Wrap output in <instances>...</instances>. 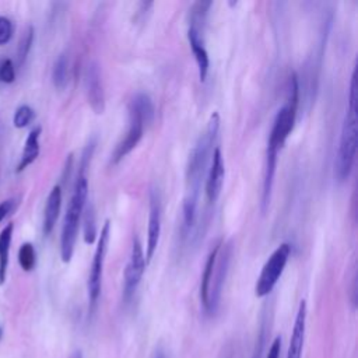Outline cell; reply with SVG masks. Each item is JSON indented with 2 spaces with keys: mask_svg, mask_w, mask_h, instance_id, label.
<instances>
[{
  "mask_svg": "<svg viewBox=\"0 0 358 358\" xmlns=\"http://www.w3.org/2000/svg\"><path fill=\"white\" fill-rule=\"evenodd\" d=\"M220 129V116L214 112L210 116L208 124L204 133L197 138L194 147L192 148L186 166V194L183 200V229L189 232L197 218V207L200 197V187L206 173L207 162L215 143Z\"/></svg>",
  "mask_w": 358,
  "mask_h": 358,
  "instance_id": "obj_1",
  "label": "cell"
},
{
  "mask_svg": "<svg viewBox=\"0 0 358 358\" xmlns=\"http://www.w3.org/2000/svg\"><path fill=\"white\" fill-rule=\"evenodd\" d=\"M298 102H299V84H298L296 74L292 73L289 76V81H288L287 101L275 113L273 127L270 130V136H268V141H267V151H273V152L278 154V151L284 145V143L288 138V136L291 134L294 123H295Z\"/></svg>",
  "mask_w": 358,
  "mask_h": 358,
  "instance_id": "obj_4",
  "label": "cell"
},
{
  "mask_svg": "<svg viewBox=\"0 0 358 358\" xmlns=\"http://www.w3.org/2000/svg\"><path fill=\"white\" fill-rule=\"evenodd\" d=\"M84 241L85 243H92L96 236V225H95V214L92 206L84 207Z\"/></svg>",
  "mask_w": 358,
  "mask_h": 358,
  "instance_id": "obj_23",
  "label": "cell"
},
{
  "mask_svg": "<svg viewBox=\"0 0 358 358\" xmlns=\"http://www.w3.org/2000/svg\"><path fill=\"white\" fill-rule=\"evenodd\" d=\"M221 243H222V242H218L217 245H214L213 250L208 253V257H207V260H206L204 270H203V274H201V282H200V299H201V303H203L204 309H207V305H208V292H210L211 275H213V270H214L215 259H217L218 249H220Z\"/></svg>",
  "mask_w": 358,
  "mask_h": 358,
  "instance_id": "obj_18",
  "label": "cell"
},
{
  "mask_svg": "<svg viewBox=\"0 0 358 358\" xmlns=\"http://www.w3.org/2000/svg\"><path fill=\"white\" fill-rule=\"evenodd\" d=\"M280 351H281V337H275L273 344L270 345V350L266 358H280Z\"/></svg>",
  "mask_w": 358,
  "mask_h": 358,
  "instance_id": "obj_28",
  "label": "cell"
},
{
  "mask_svg": "<svg viewBox=\"0 0 358 358\" xmlns=\"http://www.w3.org/2000/svg\"><path fill=\"white\" fill-rule=\"evenodd\" d=\"M88 158H91V155L84 154V158H83V162L80 166V172L76 178L73 193H71V197H70L66 214H64V220H63L62 235H60V257L64 263H69L73 257L80 220H81L84 207L87 204L88 180H87L85 169H87Z\"/></svg>",
  "mask_w": 358,
  "mask_h": 358,
  "instance_id": "obj_2",
  "label": "cell"
},
{
  "mask_svg": "<svg viewBox=\"0 0 358 358\" xmlns=\"http://www.w3.org/2000/svg\"><path fill=\"white\" fill-rule=\"evenodd\" d=\"M32 42H34V28L29 25L24 31V34L20 39V43L17 46V64L18 66H22L24 62L27 60L28 53H29L31 46H32Z\"/></svg>",
  "mask_w": 358,
  "mask_h": 358,
  "instance_id": "obj_22",
  "label": "cell"
},
{
  "mask_svg": "<svg viewBox=\"0 0 358 358\" xmlns=\"http://www.w3.org/2000/svg\"><path fill=\"white\" fill-rule=\"evenodd\" d=\"M52 81L56 88L63 90L69 81V56L62 53L57 56L53 70H52Z\"/></svg>",
  "mask_w": 358,
  "mask_h": 358,
  "instance_id": "obj_20",
  "label": "cell"
},
{
  "mask_svg": "<svg viewBox=\"0 0 358 358\" xmlns=\"http://www.w3.org/2000/svg\"><path fill=\"white\" fill-rule=\"evenodd\" d=\"M224 175H225V168H224L222 152L220 147H215L211 155V164H210L207 180H206V194H207L208 203L217 201L222 189Z\"/></svg>",
  "mask_w": 358,
  "mask_h": 358,
  "instance_id": "obj_12",
  "label": "cell"
},
{
  "mask_svg": "<svg viewBox=\"0 0 358 358\" xmlns=\"http://www.w3.org/2000/svg\"><path fill=\"white\" fill-rule=\"evenodd\" d=\"M145 256H144V252H143V246H141V242L138 239V236L136 235L133 238V242H131V250H130V257H129V262L126 264V268H124V287H123V295L126 299L131 298L133 294L136 292L141 278H143V274H144V270H145Z\"/></svg>",
  "mask_w": 358,
  "mask_h": 358,
  "instance_id": "obj_8",
  "label": "cell"
},
{
  "mask_svg": "<svg viewBox=\"0 0 358 358\" xmlns=\"http://www.w3.org/2000/svg\"><path fill=\"white\" fill-rule=\"evenodd\" d=\"M305 329H306V302L302 299L295 316L292 334L288 345L287 358H301L305 341Z\"/></svg>",
  "mask_w": 358,
  "mask_h": 358,
  "instance_id": "obj_14",
  "label": "cell"
},
{
  "mask_svg": "<svg viewBox=\"0 0 358 358\" xmlns=\"http://www.w3.org/2000/svg\"><path fill=\"white\" fill-rule=\"evenodd\" d=\"M35 117V110L29 105H20L13 116V123L17 129L27 127Z\"/></svg>",
  "mask_w": 358,
  "mask_h": 358,
  "instance_id": "obj_24",
  "label": "cell"
},
{
  "mask_svg": "<svg viewBox=\"0 0 358 358\" xmlns=\"http://www.w3.org/2000/svg\"><path fill=\"white\" fill-rule=\"evenodd\" d=\"M357 151V77L355 70L351 74L348 105L341 124L338 148L334 162V176L337 182L343 183L348 179L355 161Z\"/></svg>",
  "mask_w": 358,
  "mask_h": 358,
  "instance_id": "obj_3",
  "label": "cell"
},
{
  "mask_svg": "<svg viewBox=\"0 0 358 358\" xmlns=\"http://www.w3.org/2000/svg\"><path fill=\"white\" fill-rule=\"evenodd\" d=\"M18 263L24 271H31L36 264V252L31 242H25L18 250Z\"/></svg>",
  "mask_w": 358,
  "mask_h": 358,
  "instance_id": "obj_21",
  "label": "cell"
},
{
  "mask_svg": "<svg viewBox=\"0 0 358 358\" xmlns=\"http://www.w3.org/2000/svg\"><path fill=\"white\" fill-rule=\"evenodd\" d=\"M14 206H15V200L14 199H7V200L0 203V222L13 211Z\"/></svg>",
  "mask_w": 358,
  "mask_h": 358,
  "instance_id": "obj_27",
  "label": "cell"
},
{
  "mask_svg": "<svg viewBox=\"0 0 358 358\" xmlns=\"http://www.w3.org/2000/svg\"><path fill=\"white\" fill-rule=\"evenodd\" d=\"M152 358H166V355H165V351H164L161 347H158V348L154 351V354H152Z\"/></svg>",
  "mask_w": 358,
  "mask_h": 358,
  "instance_id": "obj_29",
  "label": "cell"
},
{
  "mask_svg": "<svg viewBox=\"0 0 358 358\" xmlns=\"http://www.w3.org/2000/svg\"><path fill=\"white\" fill-rule=\"evenodd\" d=\"M161 235V200L157 190H150V213H148V232H147V250H145V263H150Z\"/></svg>",
  "mask_w": 358,
  "mask_h": 358,
  "instance_id": "obj_10",
  "label": "cell"
},
{
  "mask_svg": "<svg viewBox=\"0 0 358 358\" xmlns=\"http://www.w3.org/2000/svg\"><path fill=\"white\" fill-rule=\"evenodd\" d=\"M85 91L88 102L92 110L96 115L103 113L105 110V95L102 87V77L99 64L96 62H91L85 71Z\"/></svg>",
  "mask_w": 358,
  "mask_h": 358,
  "instance_id": "obj_11",
  "label": "cell"
},
{
  "mask_svg": "<svg viewBox=\"0 0 358 358\" xmlns=\"http://www.w3.org/2000/svg\"><path fill=\"white\" fill-rule=\"evenodd\" d=\"M231 255H232V248L229 243L225 246L221 243L218 249V255L215 259L213 275H211V284H210V292H208V305H207V312L214 313L218 308L220 299H221V291L222 285L225 282V277L228 273L229 262H231Z\"/></svg>",
  "mask_w": 358,
  "mask_h": 358,
  "instance_id": "obj_7",
  "label": "cell"
},
{
  "mask_svg": "<svg viewBox=\"0 0 358 358\" xmlns=\"http://www.w3.org/2000/svg\"><path fill=\"white\" fill-rule=\"evenodd\" d=\"M41 131H42V127L41 126H36L34 127L27 140H25V144H24V148H22V154H21V158H20V162L17 165V172H22L25 168H28L39 155V137H41Z\"/></svg>",
  "mask_w": 358,
  "mask_h": 358,
  "instance_id": "obj_16",
  "label": "cell"
},
{
  "mask_svg": "<svg viewBox=\"0 0 358 358\" xmlns=\"http://www.w3.org/2000/svg\"><path fill=\"white\" fill-rule=\"evenodd\" d=\"M291 253V246L289 243H281L280 246H277V249L270 255V257L267 259V262L264 263L262 273L257 278L256 287H255V294L256 296H266L268 295L274 285L277 284L278 278L281 277L284 267L288 262Z\"/></svg>",
  "mask_w": 358,
  "mask_h": 358,
  "instance_id": "obj_5",
  "label": "cell"
},
{
  "mask_svg": "<svg viewBox=\"0 0 358 358\" xmlns=\"http://www.w3.org/2000/svg\"><path fill=\"white\" fill-rule=\"evenodd\" d=\"M187 39H189L193 56H194L197 67H199L200 81L204 83L206 78H207L208 67H210V59H208V53H207L206 46H204L203 31L197 29L193 25H189V28H187Z\"/></svg>",
  "mask_w": 358,
  "mask_h": 358,
  "instance_id": "obj_13",
  "label": "cell"
},
{
  "mask_svg": "<svg viewBox=\"0 0 358 358\" xmlns=\"http://www.w3.org/2000/svg\"><path fill=\"white\" fill-rule=\"evenodd\" d=\"M15 81V64L11 59H0V83L11 84Z\"/></svg>",
  "mask_w": 358,
  "mask_h": 358,
  "instance_id": "obj_25",
  "label": "cell"
},
{
  "mask_svg": "<svg viewBox=\"0 0 358 358\" xmlns=\"http://www.w3.org/2000/svg\"><path fill=\"white\" fill-rule=\"evenodd\" d=\"M144 124L145 122L140 116V113L129 106V127L124 137L117 143L112 152V164H117L119 161H122L138 144L144 134Z\"/></svg>",
  "mask_w": 358,
  "mask_h": 358,
  "instance_id": "obj_9",
  "label": "cell"
},
{
  "mask_svg": "<svg viewBox=\"0 0 358 358\" xmlns=\"http://www.w3.org/2000/svg\"><path fill=\"white\" fill-rule=\"evenodd\" d=\"M13 231H14V224L10 222L0 232V285L4 284L7 277Z\"/></svg>",
  "mask_w": 358,
  "mask_h": 358,
  "instance_id": "obj_17",
  "label": "cell"
},
{
  "mask_svg": "<svg viewBox=\"0 0 358 358\" xmlns=\"http://www.w3.org/2000/svg\"><path fill=\"white\" fill-rule=\"evenodd\" d=\"M0 338H1V327H0Z\"/></svg>",
  "mask_w": 358,
  "mask_h": 358,
  "instance_id": "obj_30",
  "label": "cell"
},
{
  "mask_svg": "<svg viewBox=\"0 0 358 358\" xmlns=\"http://www.w3.org/2000/svg\"><path fill=\"white\" fill-rule=\"evenodd\" d=\"M14 34V22L4 15H0V46L11 41Z\"/></svg>",
  "mask_w": 358,
  "mask_h": 358,
  "instance_id": "obj_26",
  "label": "cell"
},
{
  "mask_svg": "<svg viewBox=\"0 0 358 358\" xmlns=\"http://www.w3.org/2000/svg\"><path fill=\"white\" fill-rule=\"evenodd\" d=\"M129 106L140 113V116L144 119L145 124L152 122L154 115H155V108H154V103H152L151 98L147 94H144V92L136 94L133 96V99L130 101Z\"/></svg>",
  "mask_w": 358,
  "mask_h": 358,
  "instance_id": "obj_19",
  "label": "cell"
},
{
  "mask_svg": "<svg viewBox=\"0 0 358 358\" xmlns=\"http://www.w3.org/2000/svg\"><path fill=\"white\" fill-rule=\"evenodd\" d=\"M109 235H110V221L106 220L101 228V234L98 238L96 249L92 257V263L90 267L88 273V299L90 305L95 306L99 294H101V287H102V273H103V263H105V256L108 252V243H109Z\"/></svg>",
  "mask_w": 358,
  "mask_h": 358,
  "instance_id": "obj_6",
  "label": "cell"
},
{
  "mask_svg": "<svg viewBox=\"0 0 358 358\" xmlns=\"http://www.w3.org/2000/svg\"><path fill=\"white\" fill-rule=\"evenodd\" d=\"M60 207H62V187L59 185H56L49 192L46 204H45L43 224H42V229H43L45 235H49L53 231L56 221L59 218Z\"/></svg>",
  "mask_w": 358,
  "mask_h": 358,
  "instance_id": "obj_15",
  "label": "cell"
}]
</instances>
